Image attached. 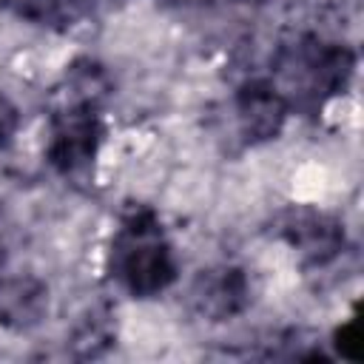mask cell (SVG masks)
<instances>
[{"mask_svg":"<svg viewBox=\"0 0 364 364\" xmlns=\"http://www.w3.org/2000/svg\"><path fill=\"white\" fill-rule=\"evenodd\" d=\"M108 273L131 299H156L179 279V259L162 219L148 205H131L114 228Z\"/></svg>","mask_w":364,"mask_h":364,"instance_id":"6da1fadb","label":"cell"},{"mask_svg":"<svg viewBox=\"0 0 364 364\" xmlns=\"http://www.w3.org/2000/svg\"><path fill=\"white\" fill-rule=\"evenodd\" d=\"M355 51L347 43L321 40V37H299L296 43L284 46L279 54V74L284 85V97L304 100L321 105L338 94H344L355 77Z\"/></svg>","mask_w":364,"mask_h":364,"instance_id":"7a4b0ae2","label":"cell"},{"mask_svg":"<svg viewBox=\"0 0 364 364\" xmlns=\"http://www.w3.org/2000/svg\"><path fill=\"white\" fill-rule=\"evenodd\" d=\"M105 142L102 105L60 97L46 134V162L63 179L85 176Z\"/></svg>","mask_w":364,"mask_h":364,"instance_id":"3957f363","label":"cell"},{"mask_svg":"<svg viewBox=\"0 0 364 364\" xmlns=\"http://www.w3.org/2000/svg\"><path fill=\"white\" fill-rule=\"evenodd\" d=\"M276 233L299 256V262L313 270H324L336 264L347 250L344 222L327 210L307 208V205L290 208L287 213H282Z\"/></svg>","mask_w":364,"mask_h":364,"instance_id":"277c9868","label":"cell"},{"mask_svg":"<svg viewBox=\"0 0 364 364\" xmlns=\"http://www.w3.org/2000/svg\"><path fill=\"white\" fill-rule=\"evenodd\" d=\"M188 301L205 321L222 324L239 318L253 301V282L242 264L219 262L199 270L191 282Z\"/></svg>","mask_w":364,"mask_h":364,"instance_id":"5b68a950","label":"cell"},{"mask_svg":"<svg viewBox=\"0 0 364 364\" xmlns=\"http://www.w3.org/2000/svg\"><path fill=\"white\" fill-rule=\"evenodd\" d=\"M293 114L290 100L276 85V80L253 77L242 82L233 94V119L247 145H264L284 134Z\"/></svg>","mask_w":364,"mask_h":364,"instance_id":"8992f818","label":"cell"},{"mask_svg":"<svg viewBox=\"0 0 364 364\" xmlns=\"http://www.w3.org/2000/svg\"><path fill=\"white\" fill-rule=\"evenodd\" d=\"M48 284L28 270L0 273V327L9 333H31L48 316Z\"/></svg>","mask_w":364,"mask_h":364,"instance_id":"52a82bcc","label":"cell"},{"mask_svg":"<svg viewBox=\"0 0 364 364\" xmlns=\"http://www.w3.org/2000/svg\"><path fill=\"white\" fill-rule=\"evenodd\" d=\"M117 344V321L108 307H88L68 333V347L74 358H102Z\"/></svg>","mask_w":364,"mask_h":364,"instance_id":"ba28073f","label":"cell"},{"mask_svg":"<svg viewBox=\"0 0 364 364\" xmlns=\"http://www.w3.org/2000/svg\"><path fill=\"white\" fill-rule=\"evenodd\" d=\"M17 11L40 26H71L80 14V0H17Z\"/></svg>","mask_w":364,"mask_h":364,"instance_id":"9c48e42d","label":"cell"},{"mask_svg":"<svg viewBox=\"0 0 364 364\" xmlns=\"http://www.w3.org/2000/svg\"><path fill=\"white\" fill-rule=\"evenodd\" d=\"M20 125H23V114H20L17 102L0 91V151H6L17 139Z\"/></svg>","mask_w":364,"mask_h":364,"instance_id":"30bf717a","label":"cell"},{"mask_svg":"<svg viewBox=\"0 0 364 364\" xmlns=\"http://www.w3.org/2000/svg\"><path fill=\"white\" fill-rule=\"evenodd\" d=\"M333 347H336L338 355L347 358V361H358V358H361V336H358L355 321H347V324H341V327L336 330Z\"/></svg>","mask_w":364,"mask_h":364,"instance_id":"8fae6325","label":"cell"}]
</instances>
